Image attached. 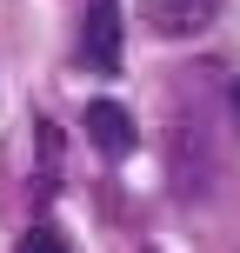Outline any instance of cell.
<instances>
[{
    "label": "cell",
    "instance_id": "6da1fadb",
    "mask_svg": "<svg viewBox=\"0 0 240 253\" xmlns=\"http://www.w3.org/2000/svg\"><path fill=\"white\" fill-rule=\"evenodd\" d=\"M220 167H227V147H220L214 107L180 100L174 120H167V180H174V200L200 207L207 193L220 187Z\"/></svg>",
    "mask_w": 240,
    "mask_h": 253
},
{
    "label": "cell",
    "instance_id": "7a4b0ae2",
    "mask_svg": "<svg viewBox=\"0 0 240 253\" xmlns=\"http://www.w3.org/2000/svg\"><path fill=\"white\" fill-rule=\"evenodd\" d=\"M80 126H87V140H94V153H100V160H127V153L140 147V133H134V114H127L120 100H87Z\"/></svg>",
    "mask_w": 240,
    "mask_h": 253
},
{
    "label": "cell",
    "instance_id": "3957f363",
    "mask_svg": "<svg viewBox=\"0 0 240 253\" xmlns=\"http://www.w3.org/2000/svg\"><path fill=\"white\" fill-rule=\"evenodd\" d=\"M220 20V0H147V27L160 40H193Z\"/></svg>",
    "mask_w": 240,
    "mask_h": 253
},
{
    "label": "cell",
    "instance_id": "277c9868",
    "mask_svg": "<svg viewBox=\"0 0 240 253\" xmlns=\"http://www.w3.org/2000/svg\"><path fill=\"white\" fill-rule=\"evenodd\" d=\"M80 53H87V67H100V74H120V0H94L87 7Z\"/></svg>",
    "mask_w": 240,
    "mask_h": 253
},
{
    "label": "cell",
    "instance_id": "5b68a950",
    "mask_svg": "<svg viewBox=\"0 0 240 253\" xmlns=\"http://www.w3.org/2000/svg\"><path fill=\"white\" fill-rule=\"evenodd\" d=\"M20 253H67V240H60L53 227H27V233H20Z\"/></svg>",
    "mask_w": 240,
    "mask_h": 253
},
{
    "label": "cell",
    "instance_id": "8992f818",
    "mask_svg": "<svg viewBox=\"0 0 240 253\" xmlns=\"http://www.w3.org/2000/svg\"><path fill=\"white\" fill-rule=\"evenodd\" d=\"M234 120H240V80H234Z\"/></svg>",
    "mask_w": 240,
    "mask_h": 253
}]
</instances>
